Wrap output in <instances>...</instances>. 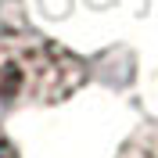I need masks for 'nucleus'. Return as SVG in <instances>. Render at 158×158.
I'll return each instance as SVG.
<instances>
[{
    "label": "nucleus",
    "mask_w": 158,
    "mask_h": 158,
    "mask_svg": "<svg viewBox=\"0 0 158 158\" xmlns=\"http://www.w3.org/2000/svg\"><path fill=\"white\" fill-rule=\"evenodd\" d=\"M86 61L32 29L0 25V111L58 104L83 86Z\"/></svg>",
    "instance_id": "obj_1"
},
{
    "label": "nucleus",
    "mask_w": 158,
    "mask_h": 158,
    "mask_svg": "<svg viewBox=\"0 0 158 158\" xmlns=\"http://www.w3.org/2000/svg\"><path fill=\"white\" fill-rule=\"evenodd\" d=\"M129 158H158V137H144L137 148L129 151Z\"/></svg>",
    "instance_id": "obj_2"
},
{
    "label": "nucleus",
    "mask_w": 158,
    "mask_h": 158,
    "mask_svg": "<svg viewBox=\"0 0 158 158\" xmlns=\"http://www.w3.org/2000/svg\"><path fill=\"white\" fill-rule=\"evenodd\" d=\"M0 158H18V151H15V144L7 140V133L0 129Z\"/></svg>",
    "instance_id": "obj_3"
}]
</instances>
